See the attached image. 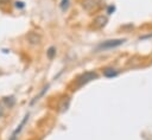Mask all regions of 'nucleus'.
Returning <instances> with one entry per match:
<instances>
[{
    "mask_svg": "<svg viewBox=\"0 0 152 140\" xmlns=\"http://www.w3.org/2000/svg\"><path fill=\"white\" fill-rule=\"evenodd\" d=\"M96 78H97V74L95 71H86L76 78V84H77V87H82Z\"/></svg>",
    "mask_w": 152,
    "mask_h": 140,
    "instance_id": "nucleus-1",
    "label": "nucleus"
},
{
    "mask_svg": "<svg viewBox=\"0 0 152 140\" xmlns=\"http://www.w3.org/2000/svg\"><path fill=\"white\" fill-rule=\"evenodd\" d=\"M125 39H110V40H106L103 43H101L97 49L99 50H109V49H114V47H118L120 46L121 44H124Z\"/></svg>",
    "mask_w": 152,
    "mask_h": 140,
    "instance_id": "nucleus-2",
    "label": "nucleus"
},
{
    "mask_svg": "<svg viewBox=\"0 0 152 140\" xmlns=\"http://www.w3.org/2000/svg\"><path fill=\"white\" fill-rule=\"evenodd\" d=\"M28 116H30L28 114H26V115L24 116V119L21 120V122L19 123V126H18V127H17V128H15V129L13 131V133L11 134V138H10V140H17V136H18V134H19V133L21 132V129L24 128V126H25L26 121L28 120Z\"/></svg>",
    "mask_w": 152,
    "mask_h": 140,
    "instance_id": "nucleus-3",
    "label": "nucleus"
},
{
    "mask_svg": "<svg viewBox=\"0 0 152 140\" xmlns=\"http://www.w3.org/2000/svg\"><path fill=\"white\" fill-rule=\"evenodd\" d=\"M26 39L31 45H38L42 42V37L36 32H28L26 34Z\"/></svg>",
    "mask_w": 152,
    "mask_h": 140,
    "instance_id": "nucleus-4",
    "label": "nucleus"
},
{
    "mask_svg": "<svg viewBox=\"0 0 152 140\" xmlns=\"http://www.w3.org/2000/svg\"><path fill=\"white\" fill-rule=\"evenodd\" d=\"M106 23H107V18L103 17V15H100V17L95 18V20H94V26H95V27H103V26L106 25Z\"/></svg>",
    "mask_w": 152,
    "mask_h": 140,
    "instance_id": "nucleus-5",
    "label": "nucleus"
},
{
    "mask_svg": "<svg viewBox=\"0 0 152 140\" xmlns=\"http://www.w3.org/2000/svg\"><path fill=\"white\" fill-rule=\"evenodd\" d=\"M2 102L5 103V106L6 107H8V108H12L14 104H15V97L14 96H5L4 98H2Z\"/></svg>",
    "mask_w": 152,
    "mask_h": 140,
    "instance_id": "nucleus-6",
    "label": "nucleus"
},
{
    "mask_svg": "<svg viewBox=\"0 0 152 140\" xmlns=\"http://www.w3.org/2000/svg\"><path fill=\"white\" fill-rule=\"evenodd\" d=\"M95 6V0H83L82 1V7L87 11H90Z\"/></svg>",
    "mask_w": 152,
    "mask_h": 140,
    "instance_id": "nucleus-7",
    "label": "nucleus"
},
{
    "mask_svg": "<svg viewBox=\"0 0 152 140\" xmlns=\"http://www.w3.org/2000/svg\"><path fill=\"white\" fill-rule=\"evenodd\" d=\"M69 103H70L69 97H64V98L62 100V102L59 103V110H61V112H65V110L68 109V107H69Z\"/></svg>",
    "mask_w": 152,
    "mask_h": 140,
    "instance_id": "nucleus-8",
    "label": "nucleus"
},
{
    "mask_svg": "<svg viewBox=\"0 0 152 140\" xmlns=\"http://www.w3.org/2000/svg\"><path fill=\"white\" fill-rule=\"evenodd\" d=\"M103 75H104L106 77H114V76H116V75H118V71H116L115 69L107 68V69H104V70H103Z\"/></svg>",
    "mask_w": 152,
    "mask_h": 140,
    "instance_id": "nucleus-9",
    "label": "nucleus"
},
{
    "mask_svg": "<svg viewBox=\"0 0 152 140\" xmlns=\"http://www.w3.org/2000/svg\"><path fill=\"white\" fill-rule=\"evenodd\" d=\"M46 53H48V57H49L50 59H52V58L55 57V55H56V47H55V46L49 47V50L46 51Z\"/></svg>",
    "mask_w": 152,
    "mask_h": 140,
    "instance_id": "nucleus-10",
    "label": "nucleus"
},
{
    "mask_svg": "<svg viewBox=\"0 0 152 140\" xmlns=\"http://www.w3.org/2000/svg\"><path fill=\"white\" fill-rule=\"evenodd\" d=\"M69 8V0H62L61 1V9L63 12H65Z\"/></svg>",
    "mask_w": 152,
    "mask_h": 140,
    "instance_id": "nucleus-11",
    "label": "nucleus"
},
{
    "mask_svg": "<svg viewBox=\"0 0 152 140\" xmlns=\"http://www.w3.org/2000/svg\"><path fill=\"white\" fill-rule=\"evenodd\" d=\"M48 88H49V85H46V87H44V88H43V90H42V91H40V93H39V95H38V96H36V97H34V98H33V101H32V102H31V103H32V104H33V103H34V102H36V101H38V100H39V97H40V96H43V95H44V93H45V91H46V90H48Z\"/></svg>",
    "mask_w": 152,
    "mask_h": 140,
    "instance_id": "nucleus-12",
    "label": "nucleus"
},
{
    "mask_svg": "<svg viewBox=\"0 0 152 140\" xmlns=\"http://www.w3.org/2000/svg\"><path fill=\"white\" fill-rule=\"evenodd\" d=\"M14 6H15L17 8H24V7H25V4H24L23 1H15V2H14Z\"/></svg>",
    "mask_w": 152,
    "mask_h": 140,
    "instance_id": "nucleus-13",
    "label": "nucleus"
},
{
    "mask_svg": "<svg viewBox=\"0 0 152 140\" xmlns=\"http://www.w3.org/2000/svg\"><path fill=\"white\" fill-rule=\"evenodd\" d=\"M4 115V107L1 106V103H0V117Z\"/></svg>",
    "mask_w": 152,
    "mask_h": 140,
    "instance_id": "nucleus-14",
    "label": "nucleus"
}]
</instances>
